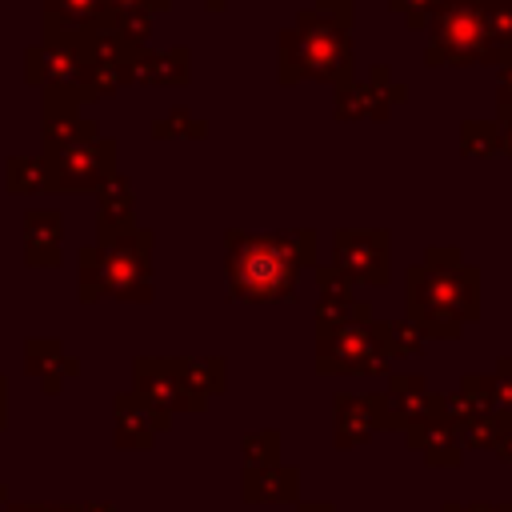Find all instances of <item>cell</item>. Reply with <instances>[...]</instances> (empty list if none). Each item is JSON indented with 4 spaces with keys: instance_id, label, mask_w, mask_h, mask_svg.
Instances as JSON below:
<instances>
[{
    "instance_id": "cell-5",
    "label": "cell",
    "mask_w": 512,
    "mask_h": 512,
    "mask_svg": "<svg viewBox=\"0 0 512 512\" xmlns=\"http://www.w3.org/2000/svg\"><path fill=\"white\" fill-rule=\"evenodd\" d=\"M96 244H100V296L132 300V304L152 300V232L132 224Z\"/></svg>"
},
{
    "instance_id": "cell-26",
    "label": "cell",
    "mask_w": 512,
    "mask_h": 512,
    "mask_svg": "<svg viewBox=\"0 0 512 512\" xmlns=\"http://www.w3.org/2000/svg\"><path fill=\"white\" fill-rule=\"evenodd\" d=\"M76 292L84 304L100 300V244H84L76 252Z\"/></svg>"
},
{
    "instance_id": "cell-12",
    "label": "cell",
    "mask_w": 512,
    "mask_h": 512,
    "mask_svg": "<svg viewBox=\"0 0 512 512\" xmlns=\"http://www.w3.org/2000/svg\"><path fill=\"white\" fill-rule=\"evenodd\" d=\"M400 432H404L408 448H416L436 468H456L464 460V436H460V424L448 412H436V416H424L416 424H404Z\"/></svg>"
},
{
    "instance_id": "cell-18",
    "label": "cell",
    "mask_w": 512,
    "mask_h": 512,
    "mask_svg": "<svg viewBox=\"0 0 512 512\" xmlns=\"http://www.w3.org/2000/svg\"><path fill=\"white\" fill-rule=\"evenodd\" d=\"M300 492V472L292 464L244 468V500L248 504H288Z\"/></svg>"
},
{
    "instance_id": "cell-11",
    "label": "cell",
    "mask_w": 512,
    "mask_h": 512,
    "mask_svg": "<svg viewBox=\"0 0 512 512\" xmlns=\"http://www.w3.org/2000/svg\"><path fill=\"white\" fill-rule=\"evenodd\" d=\"M316 284H320V300H316V336L336 332L344 324H364L372 320V304L360 300L352 292V284L344 276H336L332 268H316Z\"/></svg>"
},
{
    "instance_id": "cell-31",
    "label": "cell",
    "mask_w": 512,
    "mask_h": 512,
    "mask_svg": "<svg viewBox=\"0 0 512 512\" xmlns=\"http://www.w3.org/2000/svg\"><path fill=\"white\" fill-rule=\"evenodd\" d=\"M392 8L416 28V24H424V16H432V8H436V0H392Z\"/></svg>"
},
{
    "instance_id": "cell-14",
    "label": "cell",
    "mask_w": 512,
    "mask_h": 512,
    "mask_svg": "<svg viewBox=\"0 0 512 512\" xmlns=\"http://www.w3.org/2000/svg\"><path fill=\"white\" fill-rule=\"evenodd\" d=\"M60 240H64V216L56 208L24 212V260H28V268H56L60 264Z\"/></svg>"
},
{
    "instance_id": "cell-32",
    "label": "cell",
    "mask_w": 512,
    "mask_h": 512,
    "mask_svg": "<svg viewBox=\"0 0 512 512\" xmlns=\"http://www.w3.org/2000/svg\"><path fill=\"white\" fill-rule=\"evenodd\" d=\"M168 0H108V8H116V12H156V8H164Z\"/></svg>"
},
{
    "instance_id": "cell-27",
    "label": "cell",
    "mask_w": 512,
    "mask_h": 512,
    "mask_svg": "<svg viewBox=\"0 0 512 512\" xmlns=\"http://www.w3.org/2000/svg\"><path fill=\"white\" fill-rule=\"evenodd\" d=\"M384 340H388L392 356H424V340L428 336L412 320H400V324H384Z\"/></svg>"
},
{
    "instance_id": "cell-2",
    "label": "cell",
    "mask_w": 512,
    "mask_h": 512,
    "mask_svg": "<svg viewBox=\"0 0 512 512\" xmlns=\"http://www.w3.org/2000/svg\"><path fill=\"white\" fill-rule=\"evenodd\" d=\"M408 320L436 340H456L480 316V272L456 248H428L408 268Z\"/></svg>"
},
{
    "instance_id": "cell-22",
    "label": "cell",
    "mask_w": 512,
    "mask_h": 512,
    "mask_svg": "<svg viewBox=\"0 0 512 512\" xmlns=\"http://www.w3.org/2000/svg\"><path fill=\"white\" fill-rule=\"evenodd\" d=\"M484 12H488V32H492L496 64L512 68V0H484Z\"/></svg>"
},
{
    "instance_id": "cell-33",
    "label": "cell",
    "mask_w": 512,
    "mask_h": 512,
    "mask_svg": "<svg viewBox=\"0 0 512 512\" xmlns=\"http://www.w3.org/2000/svg\"><path fill=\"white\" fill-rule=\"evenodd\" d=\"M444 512H496V504H484V500H472V504H456V500H448V504H444Z\"/></svg>"
},
{
    "instance_id": "cell-21",
    "label": "cell",
    "mask_w": 512,
    "mask_h": 512,
    "mask_svg": "<svg viewBox=\"0 0 512 512\" xmlns=\"http://www.w3.org/2000/svg\"><path fill=\"white\" fill-rule=\"evenodd\" d=\"M508 428H512V412L488 408V412L468 416V420L460 424V436H464V448H492Z\"/></svg>"
},
{
    "instance_id": "cell-38",
    "label": "cell",
    "mask_w": 512,
    "mask_h": 512,
    "mask_svg": "<svg viewBox=\"0 0 512 512\" xmlns=\"http://www.w3.org/2000/svg\"><path fill=\"white\" fill-rule=\"evenodd\" d=\"M8 512H48V504H12Z\"/></svg>"
},
{
    "instance_id": "cell-42",
    "label": "cell",
    "mask_w": 512,
    "mask_h": 512,
    "mask_svg": "<svg viewBox=\"0 0 512 512\" xmlns=\"http://www.w3.org/2000/svg\"><path fill=\"white\" fill-rule=\"evenodd\" d=\"M4 500H8V492H4V488H0V504H4Z\"/></svg>"
},
{
    "instance_id": "cell-40",
    "label": "cell",
    "mask_w": 512,
    "mask_h": 512,
    "mask_svg": "<svg viewBox=\"0 0 512 512\" xmlns=\"http://www.w3.org/2000/svg\"><path fill=\"white\" fill-rule=\"evenodd\" d=\"M496 512H512V500H504V504H496Z\"/></svg>"
},
{
    "instance_id": "cell-3",
    "label": "cell",
    "mask_w": 512,
    "mask_h": 512,
    "mask_svg": "<svg viewBox=\"0 0 512 512\" xmlns=\"http://www.w3.org/2000/svg\"><path fill=\"white\" fill-rule=\"evenodd\" d=\"M352 72V48L344 24L328 12H304L296 28L280 36V80H324V84H348Z\"/></svg>"
},
{
    "instance_id": "cell-41",
    "label": "cell",
    "mask_w": 512,
    "mask_h": 512,
    "mask_svg": "<svg viewBox=\"0 0 512 512\" xmlns=\"http://www.w3.org/2000/svg\"><path fill=\"white\" fill-rule=\"evenodd\" d=\"M208 4H212V8H224V4H228V0H208Z\"/></svg>"
},
{
    "instance_id": "cell-34",
    "label": "cell",
    "mask_w": 512,
    "mask_h": 512,
    "mask_svg": "<svg viewBox=\"0 0 512 512\" xmlns=\"http://www.w3.org/2000/svg\"><path fill=\"white\" fill-rule=\"evenodd\" d=\"M492 452H496L500 460H508V464H512V428H508V432H504V436L492 444Z\"/></svg>"
},
{
    "instance_id": "cell-16",
    "label": "cell",
    "mask_w": 512,
    "mask_h": 512,
    "mask_svg": "<svg viewBox=\"0 0 512 512\" xmlns=\"http://www.w3.org/2000/svg\"><path fill=\"white\" fill-rule=\"evenodd\" d=\"M24 368H28V376L40 380L44 392H60L64 380L76 376V360L64 352V344L56 336H28L24 340Z\"/></svg>"
},
{
    "instance_id": "cell-1",
    "label": "cell",
    "mask_w": 512,
    "mask_h": 512,
    "mask_svg": "<svg viewBox=\"0 0 512 512\" xmlns=\"http://www.w3.org/2000/svg\"><path fill=\"white\" fill-rule=\"evenodd\" d=\"M316 264V232H224V272H228V296L244 304H284L296 300V276L300 268Z\"/></svg>"
},
{
    "instance_id": "cell-30",
    "label": "cell",
    "mask_w": 512,
    "mask_h": 512,
    "mask_svg": "<svg viewBox=\"0 0 512 512\" xmlns=\"http://www.w3.org/2000/svg\"><path fill=\"white\" fill-rule=\"evenodd\" d=\"M500 132H504V152H512V68H504V88H500Z\"/></svg>"
},
{
    "instance_id": "cell-37",
    "label": "cell",
    "mask_w": 512,
    "mask_h": 512,
    "mask_svg": "<svg viewBox=\"0 0 512 512\" xmlns=\"http://www.w3.org/2000/svg\"><path fill=\"white\" fill-rule=\"evenodd\" d=\"M76 512H116L112 504H76Z\"/></svg>"
},
{
    "instance_id": "cell-17",
    "label": "cell",
    "mask_w": 512,
    "mask_h": 512,
    "mask_svg": "<svg viewBox=\"0 0 512 512\" xmlns=\"http://www.w3.org/2000/svg\"><path fill=\"white\" fill-rule=\"evenodd\" d=\"M168 368L180 380V388L204 404H208V396L224 392V384H228V364L220 356H168Z\"/></svg>"
},
{
    "instance_id": "cell-29",
    "label": "cell",
    "mask_w": 512,
    "mask_h": 512,
    "mask_svg": "<svg viewBox=\"0 0 512 512\" xmlns=\"http://www.w3.org/2000/svg\"><path fill=\"white\" fill-rule=\"evenodd\" d=\"M492 392H496V408L512 412V356H504L492 372Z\"/></svg>"
},
{
    "instance_id": "cell-28",
    "label": "cell",
    "mask_w": 512,
    "mask_h": 512,
    "mask_svg": "<svg viewBox=\"0 0 512 512\" xmlns=\"http://www.w3.org/2000/svg\"><path fill=\"white\" fill-rule=\"evenodd\" d=\"M200 132H204V124L192 120L184 108H176L172 116H164V120L152 124V136H160V140H164V136H200Z\"/></svg>"
},
{
    "instance_id": "cell-10",
    "label": "cell",
    "mask_w": 512,
    "mask_h": 512,
    "mask_svg": "<svg viewBox=\"0 0 512 512\" xmlns=\"http://www.w3.org/2000/svg\"><path fill=\"white\" fill-rule=\"evenodd\" d=\"M132 392H136L160 420H168V424H172L176 412H200V408H208L204 400H196V396H188V392L180 388V380L172 376V368H168L164 356H140V360L132 364Z\"/></svg>"
},
{
    "instance_id": "cell-8",
    "label": "cell",
    "mask_w": 512,
    "mask_h": 512,
    "mask_svg": "<svg viewBox=\"0 0 512 512\" xmlns=\"http://www.w3.org/2000/svg\"><path fill=\"white\" fill-rule=\"evenodd\" d=\"M332 412H336L332 416V440H336V448H360L376 432L404 428L384 392H340L336 404H332Z\"/></svg>"
},
{
    "instance_id": "cell-20",
    "label": "cell",
    "mask_w": 512,
    "mask_h": 512,
    "mask_svg": "<svg viewBox=\"0 0 512 512\" xmlns=\"http://www.w3.org/2000/svg\"><path fill=\"white\" fill-rule=\"evenodd\" d=\"M132 80H140V84H184V80H188V52H184V48L136 52V60H132Z\"/></svg>"
},
{
    "instance_id": "cell-13",
    "label": "cell",
    "mask_w": 512,
    "mask_h": 512,
    "mask_svg": "<svg viewBox=\"0 0 512 512\" xmlns=\"http://www.w3.org/2000/svg\"><path fill=\"white\" fill-rule=\"evenodd\" d=\"M112 412H116V444H120L124 452H144V448H152L156 432L168 428V420H160L136 392H120V396L112 400Z\"/></svg>"
},
{
    "instance_id": "cell-15",
    "label": "cell",
    "mask_w": 512,
    "mask_h": 512,
    "mask_svg": "<svg viewBox=\"0 0 512 512\" xmlns=\"http://www.w3.org/2000/svg\"><path fill=\"white\" fill-rule=\"evenodd\" d=\"M388 404L396 408L400 424H416L424 416H436L444 412V396L432 392V384L416 372H388Z\"/></svg>"
},
{
    "instance_id": "cell-24",
    "label": "cell",
    "mask_w": 512,
    "mask_h": 512,
    "mask_svg": "<svg viewBox=\"0 0 512 512\" xmlns=\"http://www.w3.org/2000/svg\"><path fill=\"white\" fill-rule=\"evenodd\" d=\"M460 148L468 156H492V152H504V132L500 124H488V120H468L460 128Z\"/></svg>"
},
{
    "instance_id": "cell-6",
    "label": "cell",
    "mask_w": 512,
    "mask_h": 512,
    "mask_svg": "<svg viewBox=\"0 0 512 512\" xmlns=\"http://www.w3.org/2000/svg\"><path fill=\"white\" fill-rule=\"evenodd\" d=\"M392 352L384 340V324H344L336 332L316 336V372L320 376H380L388 372Z\"/></svg>"
},
{
    "instance_id": "cell-25",
    "label": "cell",
    "mask_w": 512,
    "mask_h": 512,
    "mask_svg": "<svg viewBox=\"0 0 512 512\" xmlns=\"http://www.w3.org/2000/svg\"><path fill=\"white\" fill-rule=\"evenodd\" d=\"M244 468H272L280 464V432L276 428H260L244 436Z\"/></svg>"
},
{
    "instance_id": "cell-23",
    "label": "cell",
    "mask_w": 512,
    "mask_h": 512,
    "mask_svg": "<svg viewBox=\"0 0 512 512\" xmlns=\"http://www.w3.org/2000/svg\"><path fill=\"white\" fill-rule=\"evenodd\" d=\"M8 192H20V196L52 192L44 156H40V160H8Z\"/></svg>"
},
{
    "instance_id": "cell-9",
    "label": "cell",
    "mask_w": 512,
    "mask_h": 512,
    "mask_svg": "<svg viewBox=\"0 0 512 512\" xmlns=\"http://www.w3.org/2000/svg\"><path fill=\"white\" fill-rule=\"evenodd\" d=\"M44 164H48L52 192H92L116 176V140L96 136V140L56 156V160H44Z\"/></svg>"
},
{
    "instance_id": "cell-35",
    "label": "cell",
    "mask_w": 512,
    "mask_h": 512,
    "mask_svg": "<svg viewBox=\"0 0 512 512\" xmlns=\"http://www.w3.org/2000/svg\"><path fill=\"white\" fill-rule=\"evenodd\" d=\"M296 512H336L328 500H304V504H296Z\"/></svg>"
},
{
    "instance_id": "cell-36",
    "label": "cell",
    "mask_w": 512,
    "mask_h": 512,
    "mask_svg": "<svg viewBox=\"0 0 512 512\" xmlns=\"http://www.w3.org/2000/svg\"><path fill=\"white\" fill-rule=\"evenodd\" d=\"M8 424V384H4V376H0V428Z\"/></svg>"
},
{
    "instance_id": "cell-4",
    "label": "cell",
    "mask_w": 512,
    "mask_h": 512,
    "mask_svg": "<svg viewBox=\"0 0 512 512\" xmlns=\"http://www.w3.org/2000/svg\"><path fill=\"white\" fill-rule=\"evenodd\" d=\"M428 64H496L484 0H440L432 8Z\"/></svg>"
},
{
    "instance_id": "cell-7",
    "label": "cell",
    "mask_w": 512,
    "mask_h": 512,
    "mask_svg": "<svg viewBox=\"0 0 512 512\" xmlns=\"http://www.w3.org/2000/svg\"><path fill=\"white\" fill-rule=\"evenodd\" d=\"M336 276L356 284H388V232L384 228H340L332 236Z\"/></svg>"
},
{
    "instance_id": "cell-19",
    "label": "cell",
    "mask_w": 512,
    "mask_h": 512,
    "mask_svg": "<svg viewBox=\"0 0 512 512\" xmlns=\"http://www.w3.org/2000/svg\"><path fill=\"white\" fill-rule=\"evenodd\" d=\"M96 192H100V216H96L100 220V232H96V240H104V236L124 232V228L136 224V196H132V184L124 176H112Z\"/></svg>"
},
{
    "instance_id": "cell-39",
    "label": "cell",
    "mask_w": 512,
    "mask_h": 512,
    "mask_svg": "<svg viewBox=\"0 0 512 512\" xmlns=\"http://www.w3.org/2000/svg\"><path fill=\"white\" fill-rule=\"evenodd\" d=\"M48 512H76V504H48Z\"/></svg>"
}]
</instances>
